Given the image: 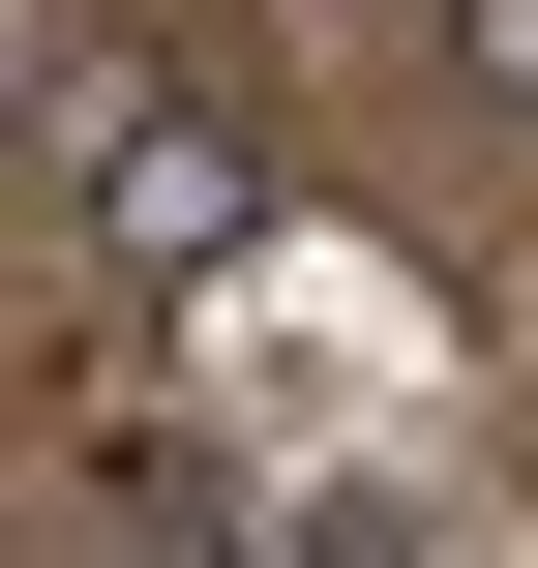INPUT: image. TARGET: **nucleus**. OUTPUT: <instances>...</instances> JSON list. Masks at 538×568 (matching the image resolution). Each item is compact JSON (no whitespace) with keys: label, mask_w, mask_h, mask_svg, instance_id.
<instances>
[{"label":"nucleus","mask_w":538,"mask_h":568,"mask_svg":"<svg viewBox=\"0 0 538 568\" xmlns=\"http://www.w3.org/2000/svg\"><path fill=\"white\" fill-rule=\"evenodd\" d=\"M60 210H90V270H240V240H270V180H240L210 90H90V120H60Z\"/></svg>","instance_id":"f257e3e1"},{"label":"nucleus","mask_w":538,"mask_h":568,"mask_svg":"<svg viewBox=\"0 0 538 568\" xmlns=\"http://www.w3.org/2000/svg\"><path fill=\"white\" fill-rule=\"evenodd\" d=\"M419 30H449V90H479V120H538V0H419Z\"/></svg>","instance_id":"f03ea898"}]
</instances>
